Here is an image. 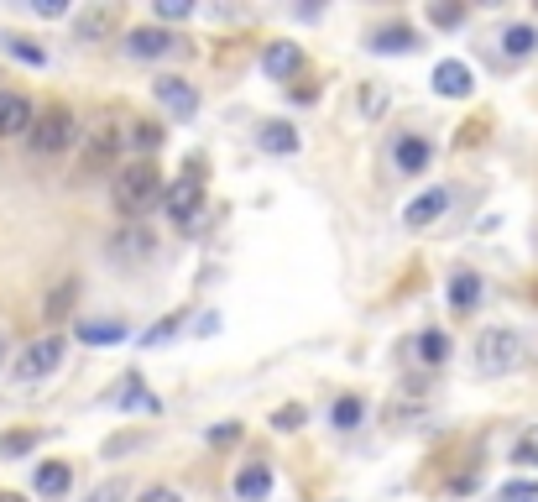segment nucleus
Masks as SVG:
<instances>
[{
	"label": "nucleus",
	"instance_id": "obj_1",
	"mask_svg": "<svg viewBox=\"0 0 538 502\" xmlns=\"http://www.w3.org/2000/svg\"><path fill=\"white\" fill-rule=\"evenodd\" d=\"M115 204H121V215H147L162 204V173L152 157H136V163H126L121 173H115Z\"/></svg>",
	"mask_w": 538,
	"mask_h": 502
},
{
	"label": "nucleus",
	"instance_id": "obj_2",
	"mask_svg": "<svg viewBox=\"0 0 538 502\" xmlns=\"http://www.w3.org/2000/svg\"><path fill=\"white\" fill-rule=\"evenodd\" d=\"M523 356H528V346H523L518 330H486L476 340V372L481 377H512L523 367Z\"/></svg>",
	"mask_w": 538,
	"mask_h": 502
},
{
	"label": "nucleus",
	"instance_id": "obj_3",
	"mask_svg": "<svg viewBox=\"0 0 538 502\" xmlns=\"http://www.w3.org/2000/svg\"><path fill=\"white\" fill-rule=\"evenodd\" d=\"M74 136H79V121H74V110H68V105H48V110H42V116H32V126H27V142H32V152H42V157L68 152V147H74Z\"/></svg>",
	"mask_w": 538,
	"mask_h": 502
},
{
	"label": "nucleus",
	"instance_id": "obj_4",
	"mask_svg": "<svg viewBox=\"0 0 538 502\" xmlns=\"http://www.w3.org/2000/svg\"><path fill=\"white\" fill-rule=\"evenodd\" d=\"M162 210H168L178 225H189V220L204 210V168H199V163H189V173L173 178V184L162 189Z\"/></svg>",
	"mask_w": 538,
	"mask_h": 502
},
{
	"label": "nucleus",
	"instance_id": "obj_5",
	"mask_svg": "<svg viewBox=\"0 0 538 502\" xmlns=\"http://www.w3.org/2000/svg\"><path fill=\"white\" fill-rule=\"evenodd\" d=\"M58 361H63V335H37L32 346L16 356V382H42V377H53Z\"/></svg>",
	"mask_w": 538,
	"mask_h": 502
},
{
	"label": "nucleus",
	"instance_id": "obj_6",
	"mask_svg": "<svg viewBox=\"0 0 538 502\" xmlns=\"http://www.w3.org/2000/svg\"><path fill=\"white\" fill-rule=\"evenodd\" d=\"M450 204H455V194L444 189V184H439V189H424L418 199H408V204H403V220L413 225V231H424V225H434L444 210H450Z\"/></svg>",
	"mask_w": 538,
	"mask_h": 502
},
{
	"label": "nucleus",
	"instance_id": "obj_7",
	"mask_svg": "<svg viewBox=\"0 0 538 502\" xmlns=\"http://www.w3.org/2000/svg\"><path fill=\"white\" fill-rule=\"evenodd\" d=\"M262 74L277 79V84H288L303 74V48L298 42H267V53H262Z\"/></svg>",
	"mask_w": 538,
	"mask_h": 502
},
{
	"label": "nucleus",
	"instance_id": "obj_8",
	"mask_svg": "<svg viewBox=\"0 0 538 502\" xmlns=\"http://www.w3.org/2000/svg\"><path fill=\"white\" fill-rule=\"evenodd\" d=\"M152 95L168 105V116H178V121H194V110H199V95H194V84L189 79H157L152 84Z\"/></svg>",
	"mask_w": 538,
	"mask_h": 502
},
{
	"label": "nucleus",
	"instance_id": "obj_9",
	"mask_svg": "<svg viewBox=\"0 0 538 502\" xmlns=\"http://www.w3.org/2000/svg\"><path fill=\"white\" fill-rule=\"evenodd\" d=\"M115 27H121V11H115V6H84V11H74V37L79 42H105Z\"/></svg>",
	"mask_w": 538,
	"mask_h": 502
},
{
	"label": "nucleus",
	"instance_id": "obj_10",
	"mask_svg": "<svg viewBox=\"0 0 538 502\" xmlns=\"http://www.w3.org/2000/svg\"><path fill=\"white\" fill-rule=\"evenodd\" d=\"M126 53L131 58H168V53H178V37L162 27H136V32H126Z\"/></svg>",
	"mask_w": 538,
	"mask_h": 502
},
{
	"label": "nucleus",
	"instance_id": "obj_11",
	"mask_svg": "<svg viewBox=\"0 0 538 502\" xmlns=\"http://www.w3.org/2000/svg\"><path fill=\"white\" fill-rule=\"evenodd\" d=\"M392 163H397V173H403V178H418V173H429L434 147L424 142V136H403V142L392 147Z\"/></svg>",
	"mask_w": 538,
	"mask_h": 502
},
{
	"label": "nucleus",
	"instance_id": "obj_12",
	"mask_svg": "<svg viewBox=\"0 0 538 502\" xmlns=\"http://www.w3.org/2000/svg\"><path fill=\"white\" fill-rule=\"evenodd\" d=\"M110 251H115V262L136 267V262H147L152 251H157V241H152V231H142V225H131V231H121V236L110 241Z\"/></svg>",
	"mask_w": 538,
	"mask_h": 502
},
{
	"label": "nucleus",
	"instance_id": "obj_13",
	"mask_svg": "<svg viewBox=\"0 0 538 502\" xmlns=\"http://www.w3.org/2000/svg\"><path fill=\"white\" fill-rule=\"evenodd\" d=\"M110 403H115V408H136V414H162V403L147 393V387H142V377H136V372H126V377H121V387L110 393Z\"/></svg>",
	"mask_w": 538,
	"mask_h": 502
},
{
	"label": "nucleus",
	"instance_id": "obj_14",
	"mask_svg": "<svg viewBox=\"0 0 538 502\" xmlns=\"http://www.w3.org/2000/svg\"><path fill=\"white\" fill-rule=\"evenodd\" d=\"M32 116H37V110L27 100L11 95V89H0V136H27Z\"/></svg>",
	"mask_w": 538,
	"mask_h": 502
},
{
	"label": "nucleus",
	"instance_id": "obj_15",
	"mask_svg": "<svg viewBox=\"0 0 538 502\" xmlns=\"http://www.w3.org/2000/svg\"><path fill=\"white\" fill-rule=\"evenodd\" d=\"M434 95H450V100H465L471 95V68L455 63V58H444L434 68Z\"/></svg>",
	"mask_w": 538,
	"mask_h": 502
},
{
	"label": "nucleus",
	"instance_id": "obj_16",
	"mask_svg": "<svg viewBox=\"0 0 538 502\" xmlns=\"http://www.w3.org/2000/svg\"><path fill=\"white\" fill-rule=\"evenodd\" d=\"M481 304V272H471V267H460L455 278H450V309H460V314H471Z\"/></svg>",
	"mask_w": 538,
	"mask_h": 502
},
{
	"label": "nucleus",
	"instance_id": "obj_17",
	"mask_svg": "<svg viewBox=\"0 0 538 502\" xmlns=\"http://www.w3.org/2000/svg\"><path fill=\"white\" fill-rule=\"evenodd\" d=\"M256 142H262V152H277V157H293L298 152V131L288 121H267L262 131H256Z\"/></svg>",
	"mask_w": 538,
	"mask_h": 502
},
{
	"label": "nucleus",
	"instance_id": "obj_18",
	"mask_svg": "<svg viewBox=\"0 0 538 502\" xmlns=\"http://www.w3.org/2000/svg\"><path fill=\"white\" fill-rule=\"evenodd\" d=\"M68 487H74V471H68V461H42L37 466V492L42 497H68Z\"/></svg>",
	"mask_w": 538,
	"mask_h": 502
},
{
	"label": "nucleus",
	"instance_id": "obj_19",
	"mask_svg": "<svg viewBox=\"0 0 538 502\" xmlns=\"http://www.w3.org/2000/svg\"><path fill=\"white\" fill-rule=\"evenodd\" d=\"M413 48H418V32H413V27H382L377 37H371V53H382V58L413 53Z\"/></svg>",
	"mask_w": 538,
	"mask_h": 502
},
{
	"label": "nucleus",
	"instance_id": "obj_20",
	"mask_svg": "<svg viewBox=\"0 0 538 502\" xmlns=\"http://www.w3.org/2000/svg\"><path fill=\"white\" fill-rule=\"evenodd\" d=\"M272 492V471L267 466H246L241 476H236V497L241 502H262Z\"/></svg>",
	"mask_w": 538,
	"mask_h": 502
},
{
	"label": "nucleus",
	"instance_id": "obj_21",
	"mask_svg": "<svg viewBox=\"0 0 538 502\" xmlns=\"http://www.w3.org/2000/svg\"><path fill=\"white\" fill-rule=\"evenodd\" d=\"M502 53H507V58H528V53H538V27H528V21L507 27V32H502Z\"/></svg>",
	"mask_w": 538,
	"mask_h": 502
},
{
	"label": "nucleus",
	"instance_id": "obj_22",
	"mask_svg": "<svg viewBox=\"0 0 538 502\" xmlns=\"http://www.w3.org/2000/svg\"><path fill=\"white\" fill-rule=\"evenodd\" d=\"M418 361H424V367H439V361H450V335L424 330V335H418Z\"/></svg>",
	"mask_w": 538,
	"mask_h": 502
},
{
	"label": "nucleus",
	"instance_id": "obj_23",
	"mask_svg": "<svg viewBox=\"0 0 538 502\" xmlns=\"http://www.w3.org/2000/svg\"><path fill=\"white\" fill-rule=\"evenodd\" d=\"M79 340H84V346H121L126 325H115V319H110V325H79Z\"/></svg>",
	"mask_w": 538,
	"mask_h": 502
},
{
	"label": "nucleus",
	"instance_id": "obj_24",
	"mask_svg": "<svg viewBox=\"0 0 538 502\" xmlns=\"http://www.w3.org/2000/svg\"><path fill=\"white\" fill-rule=\"evenodd\" d=\"M361 419H366V403H361V398H350V393L330 408V424H335V429H356Z\"/></svg>",
	"mask_w": 538,
	"mask_h": 502
},
{
	"label": "nucleus",
	"instance_id": "obj_25",
	"mask_svg": "<svg viewBox=\"0 0 538 502\" xmlns=\"http://www.w3.org/2000/svg\"><path fill=\"white\" fill-rule=\"evenodd\" d=\"M183 319H189L183 309H178V314H168V319H157V325H152V330L142 335V346H147V351H152V346H168V340H173V335L183 330Z\"/></svg>",
	"mask_w": 538,
	"mask_h": 502
},
{
	"label": "nucleus",
	"instance_id": "obj_26",
	"mask_svg": "<svg viewBox=\"0 0 538 502\" xmlns=\"http://www.w3.org/2000/svg\"><path fill=\"white\" fill-rule=\"evenodd\" d=\"M37 429H11V435H0V455H27V450H37Z\"/></svg>",
	"mask_w": 538,
	"mask_h": 502
},
{
	"label": "nucleus",
	"instance_id": "obj_27",
	"mask_svg": "<svg viewBox=\"0 0 538 502\" xmlns=\"http://www.w3.org/2000/svg\"><path fill=\"white\" fill-rule=\"evenodd\" d=\"M105 157H115V131H100L95 147L84 152V168H105Z\"/></svg>",
	"mask_w": 538,
	"mask_h": 502
},
{
	"label": "nucleus",
	"instance_id": "obj_28",
	"mask_svg": "<svg viewBox=\"0 0 538 502\" xmlns=\"http://www.w3.org/2000/svg\"><path fill=\"white\" fill-rule=\"evenodd\" d=\"M126 492H131V482H126V476H110V482H105V487H95V492H89L84 502H121Z\"/></svg>",
	"mask_w": 538,
	"mask_h": 502
},
{
	"label": "nucleus",
	"instance_id": "obj_29",
	"mask_svg": "<svg viewBox=\"0 0 538 502\" xmlns=\"http://www.w3.org/2000/svg\"><path fill=\"white\" fill-rule=\"evenodd\" d=\"M497 502H538V482H507Z\"/></svg>",
	"mask_w": 538,
	"mask_h": 502
},
{
	"label": "nucleus",
	"instance_id": "obj_30",
	"mask_svg": "<svg viewBox=\"0 0 538 502\" xmlns=\"http://www.w3.org/2000/svg\"><path fill=\"white\" fill-rule=\"evenodd\" d=\"M298 424H303V408H298V403H283V408L272 414V429H283V435H293Z\"/></svg>",
	"mask_w": 538,
	"mask_h": 502
},
{
	"label": "nucleus",
	"instance_id": "obj_31",
	"mask_svg": "<svg viewBox=\"0 0 538 502\" xmlns=\"http://www.w3.org/2000/svg\"><path fill=\"white\" fill-rule=\"evenodd\" d=\"M512 461H523V466H538V429H528V435L518 440V450H512Z\"/></svg>",
	"mask_w": 538,
	"mask_h": 502
},
{
	"label": "nucleus",
	"instance_id": "obj_32",
	"mask_svg": "<svg viewBox=\"0 0 538 502\" xmlns=\"http://www.w3.org/2000/svg\"><path fill=\"white\" fill-rule=\"evenodd\" d=\"M429 21H434V27H460L465 11L460 6H429Z\"/></svg>",
	"mask_w": 538,
	"mask_h": 502
},
{
	"label": "nucleus",
	"instance_id": "obj_33",
	"mask_svg": "<svg viewBox=\"0 0 538 502\" xmlns=\"http://www.w3.org/2000/svg\"><path fill=\"white\" fill-rule=\"evenodd\" d=\"M157 16L162 21H183V16H194V6L189 0H157Z\"/></svg>",
	"mask_w": 538,
	"mask_h": 502
},
{
	"label": "nucleus",
	"instance_id": "obj_34",
	"mask_svg": "<svg viewBox=\"0 0 538 502\" xmlns=\"http://www.w3.org/2000/svg\"><path fill=\"white\" fill-rule=\"evenodd\" d=\"M68 304H74V283H63V288H53V299H48V319H58Z\"/></svg>",
	"mask_w": 538,
	"mask_h": 502
},
{
	"label": "nucleus",
	"instance_id": "obj_35",
	"mask_svg": "<svg viewBox=\"0 0 538 502\" xmlns=\"http://www.w3.org/2000/svg\"><path fill=\"white\" fill-rule=\"evenodd\" d=\"M241 440V424H215L209 429V445H236Z\"/></svg>",
	"mask_w": 538,
	"mask_h": 502
},
{
	"label": "nucleus",
	"instance_id": "obj_36",
	"mask_svg": "<svg viewBox=\"0 0 538 502\" xmlns=\"http://www.w3.org/2000/svg\"><path fill=\"white\" fill-rule=\"evenodd\" d=\"M136 147L157 152V147H162V131H157V126H142V131H136Z\"/></svg>",
	"mask_w": 538,
	"mask_h": 502
},
{
	"label": "nucleus",
	"instance_id": "obj_37",
	"mask_svg": "<svg viewBox=\"0 0 538 502\" xmlns=\"http://www.w3.org/2000/svg\"><path fill=\"white\" fill-rule=\"evenodd\" d=\"M11 53H16L21 63H42V48H32V42H11Z\"/></svg>",
	"mask_w": 538,
	"mask_h": 502
},
{
	"label": "nucleus",
	"instance_id": "obj_38",
	"mask_svg": "<svg viewBox=\"0 0 538 502\" xmlns=\"http://www.w3.org/2000/svg\"><path fill=\"white\" fill-rule=\"evenodd\" d=\"M142 502H183L173 487H152V492H142Z\"/></svg>",
	"mask_w": 538,
	"mask_h": 502
},
{
	"label": "nucleus",
	"instance_id": "obj_39",
	"mask_svg": "<svg viewBox=\"0 0 538 502\" xmlns=\"http://www.w3.org/2000/svg\"><path fill=\"white\" fill-rule=\"evenodd\" d=\"M0 502H27V497H16V492H0Z\"/></svg>",
	"mask_w": 538,
	"mask_h": 502
},
{
	"label": "nucleus",
	"instance_id": "obj_40",
	"mask_svg": "<svg viewBox=\"0 0 538 502\" xmlns=\"http://www.w3.org/2000/svg\"><path fill=\"white\" fill-rule=\"evenodd\" d=\"M0 361H6V335H0Z\"/></svg>",
	"mask_w": 538,
	"mask_h": 502
}]
</instances>
